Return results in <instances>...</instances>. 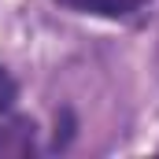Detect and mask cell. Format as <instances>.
Masks as SVG:
<instances>
[{
  "label": "cell",
  "instance_id": "6da1fadb",
  "mask_svg": "<svg viewBox=\"0 0 159 159\" xmlns=\"http://www.w3.org/2000/svg\"><path fill=\"white\" fill-rule=\"evenodd\" d=\"M34 152V122L11 119L0 126V156H30Z\"/></svg>",
  "mask_w": 159,
  "mask_h": 159
},
{
  "label": "cell",
  "instance_id": "7a4b0ae2",
  "mask_svg": "<svg viewBox=\"0 0 159 159\" xmlns=\"http://www.w3.org/2000/svg\"><path fill=\"white\" fill-rule=\"evenodd\" d=\"M70 11H85V15H107V19H122L129 11H137L144 0H56Z\"/></svg>",
  "mask_w": 159,
  "mask_h": 159
},
{
  "label": "cell",
  "instance_id": "3957f363",
  "mask_svg": "<svg viewBox=\"0 0 159 159\" xmlns=\"http://www.w3.org/2000/svg\"><path fill=\"white\" fill-rule=\"evenodd\" d=\"M15 96H19V85H15V78L0 67V111H7V107L15 104Z\"/></svg>",
  "mask_w": 159,
  "mask_h": 159
}]
</instances>
